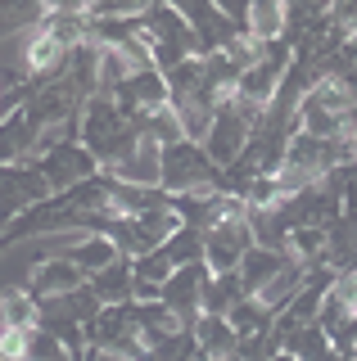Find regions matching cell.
I'll list each match as a JSON object with an SVG mask.
<instances>
[{
	"label": "cell",
	"instance_id": "obj_1",
	"mask_svg": "<svg viewBox=\"0 0 357 361\" xmlns=\"http://www.w3.org/2000/svg\"><path fill=\"white\" fill-rule=\"evenodd\" d=\"M159 190L167 199L181 195H213L217 190V167L208 163V154L195 140H176L159 149Z\"/></svg>",
	"mask_w": 357,
	"mask_h": 361
},
{
	"label": "cell",
	"instance_id": "obj_2",
	"mask_svg": "<svg viewBox=\"0 0 357 361\" xmlns=\"http://www.w3.org/2000/svg\"><path fill=\"white\" fill-rule=\"evenodd\" d=\"M349 99L334 82H317L298 95V131L317 135V140H334L344 135V118H349Z\"/></svg>",
	"mask_w": 357,
	"mask_h": 361
},
{
	"label": "cell",
	"instance_id": "obj_3",
	"mask_svg": "<svg viewBox=\"0 0 357 361\" xmlns=\"http://www.w3.org/2000/svg\"><path fill=\"white\" fill-rule=\"evenodd\" d=\"M32 167H37L41 180H46L50 199H54V195H63V190H73V185H82V180H91V176L99 172L95 158L86 154L77 140H59V145H50L46 154L32 158Z\"/></svg>",
	"mask_w": 357,
	"mask_h": 361
},
{
	"label": "cell",
	"instance_id": "obj_4",
	"mask_svg": "<svg viewBox=\"0 0 357 361\" xmlns=\"http://www.w3.org/2000/svg\"><path fill=\"white\" fill-rule=\"evenodd\" d=\"M86 343L99 348V353H114V357H127V361H140L145 348L136 338V321H131V302L122 307H99V316L86 325Z\"/></svg>",
	"mask_w": 357,
	"mask_h": 361
},
{
	"label": "cell",
	"instance_id": "obj_5",
	"mask_svg": "<svg viewBox=\"0 0 357 361\" xmlns=\"http://www.w3.org/2000/svg\"><path fill=\"white\" fill-rule=\"evenodd\" d=\"M249 135H253V122L244 118V113H236L231 104H222L217 109V118H213V127L204 131V140H199V149L208 154V163L217 167H231L236 158L244 154V145H249Z\"/></svg>",
	"mask_w": 357,
	"mask_h": 361
},
{
	"label": "cell",
	"instance_id": "obj_6",
	"mask_svg": "<svg viewBox=\"0 0 357 361\" xmlns=\"http://www.w3.org/2000/svg\"><path fill=\"white\" fill-rule=\"evenodd\" d=\"M77 285H86L82 280V271H77L63 253H46L37 267L28 271V280H23V293L32 302H46V298H63V293H73Z\"/></svg>",
	"mask_w": 357,
	"mask_h": 361
},
{
	"label": "cell",
	"instance_id": "obj_7",
	"mask_svg": "<svg viewBox=\"0 0 357 361\" xmlns=\"http://www.w3.org/2000/svg\"><path fill=\"white\" fill-rule=\"evenodd\" d=\"M249 248H253V240H249V226L244 221L213 226V231H204V271L208 276H226V271L240 267V257Z\"/></svg>",
	"mask_w": 357,
	"mask_h": 361
},
{
	"label": "cell",
	"instance_id": "obj_8",
	"mask_svg": "<svg viewBox=\"0 0 357 361\" xmlns=\"http://www.w3.org/2000/svg\"><path fill=\"white\" fill-rule=\"evenodd\" d=\"M204 280H208V271H204V267H181V271H172V276H167V285L159 289V302L176 316V321H181V330H190V325L199 321Z\"/></svg>",
	"mask_w": 357,
	"mask_h": 361
},
{
	"label": "cell",
	"instance_id": "obj_9",
	"mask_svg": "<svg viewBox=\"0 0 357 361\" xmlns=\"http://www.w3.org/2000/svg\"><path fill=\"white\" fill-rule=\"evenodd\" d=\"M190 334H195V348L204 361H231L240 353V334L226 325V316H199L190 325Z\"/></svg>",
	"mask_w": 357,
	"mask_h": 361
},
{
	"label": "cell",
	"instance_id": "obj_10",
	"mask_svg": "<svg viewBox=\"0 0 357 361\" xmlns=\"http://www.w3.org/2000/svg\"><path fill=\"white\" fill-rule=\"evenodd\" d=\"M285 262H289V253H267V248H249V253L240 257V267H236V276H240L244 293H249V298H258V293L285 271Z\"/></svg>",
	"mask_w": 357,
	"mask_h": 361
},
{
	"label": "cell",
	"instance_id": "obj_11",
	"mask_svg": "<svg viewBox=\"0 0 357 361\" xmlns=\"http://www.w3.org/2000/svg\"><path fill=\"white\" fill-rule=\"evenodd\" d=\"M68 262L82 271V280H91V276H99L104 267H114L118 262V248L104 240V235H82V240H73L68 248H59Z\"/></svg>",
	"mask_w": 357,
	"mask_h": 361
},
{
	"label": "cell",
	"instance_id": "obj_12",
	"mask_svg": "<svg viewBox=\"0 0 357 361\" xmlns=\"http://www.w3.org/2000/svg\"><path fill=\"white\" fill-rule=\"evenodd\" d=\"M91 293L99 298V307H122V302H131V262L127 257H118L114 267H104L99 276L86 280Z\"/></svg>",
	"mask_w": 357,
	"mask_h": 361
},
{
	"label": "cell",
	"instance_id": "obj_13",
	"mask_svg": "<svg viewBox=\"0 0 357 361\" xmlns=\"http://www.w3.org/2000/svg\"><path fill=\"white\" fill-rule=\"evenodd\" d=\"M240 298H249V293H244L236 271H226V276H208L204 280V298H199V316H226Z\"/></svg>",
	"mask_w": 357,
	"mask_h": 361
},
{
	"label": "cell",
	"instance_id": "obj_14",
	"mask_svg": "<svg viewBox=\"0 0 357 361\" xmlns=\"http://www.w3.org/2000/svg\"><path fill=\"white\" fill-rule=\"evenodd\" d=\"M244 37H253L258 45L281 41V37H285V5H281V0H262V5H249Z\"/></svg>",
	"mask_w": 357,
	"mask_h": 361
},
{
	"label": "cell",
	"instance_id": "obj_15",
	"mask_svg": "<svg viewBox=\"0 0 357 361\" xmlns=\"http://www.w3.org/2000/svg\"><path fill=\"white\" fill-rule=\"evenodd\" d=\"M159 253L167 257V267L181 271V267H204V235L190 231V226H176L172 240H167Z\"/></svg>",
	"mask_w": 357,
	"mask_h": 361
},
{
	"label": "cell",
	"instance_id": "obj_16",
	"mask_svg": "<svg viewBox=\"0 0 357 361\" xmlns=\"http://www.w3.org/2000/svg\"><path fill=\"white\" fill-rule=\"evenodd\" d=\"M0 325H5V334L37 330V302H32L23 289H5L0 293Z\"/></svg>",
	"mask_w": 357,
	"mask_h": 361
},
{
	"label": "cell",
	"instance_id": "obj_17",
	"mask_svg": "<svg viewBox=\"0 0 357 361\" xmlns=\"http://www.w3.org/2000/svg\"><path fill=\"white\" fill-rule=\"evenodd\" d=\"M226 325H231V330H236L240 338H249V334H262V330H272V325H276V316L267 312L258 298H240L236 307L226 312Z\"/></svg>",
	"mask_w": 357,
	"mask_h": 361
},
{
	"label": "cell",
	"instance_id": "obj_18",
	"mask_svg": "<svg viewBox=\"0 0 357 361\" xmlns=\"http://www.w3.org/2000/svg\"><path fill=\"white\" fill-rule=\"evenodd\" d=\"M334 86L344 90V99H349V104L357 109V63H344L339 73H334Z\"/></svg>",
	"mask_w": 357,
	"mask_h": 361
},
{
	"label": "cell",
	"instance_id": "obj_19",
	"mask_svg": "<svg viewBox=\"0 0 357 361\" xmlns=\"http://www.w3.org/2000/svg\"><path fill=\"white\" fill-rule=\"evenodd\" d=\"M272 361H294V357H285V353H276V357H272Z\"/></svg>",
	"mask_w": 357,
	"mask_h": 361
},
{
	"label": "cell",
	"instance_id": "obj_20",
	"mask_svg": "<svg viewBox=\"0 0 357 361\" xmlns=\"http://www.w3.org/2000/svg\"><path fill=\"white\" fill-rule=\"evenodd\" d=\"M344 361H357V353H353V357H344Z\"/></svg>",
	"mask_w": 357,
	"mask_h": 361
}]
</instances>
